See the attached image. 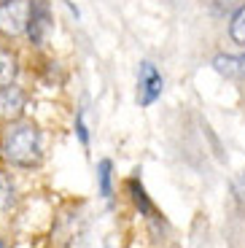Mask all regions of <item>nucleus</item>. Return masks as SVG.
<instances>
[{
  "mask_svg": "<svg viewBox=\"0 0 245 248\" xmlns=\"http://www.w3.org/2000/svg\"><path fill=\"white\" fill-rule=\"evenodd\" d=\"M0 151L16 168H32V165L41 162V135H38V130L32 124L16 119L3 132Z\"/></svg>",
  "mask_w": 245,
  "mask_h": 248,
  "instance_id": "1",
  "label": "nucleus"
},
{
  "mask_svg": "<svg viewBox=\"0 0 245 248\" xmlns=\"http://www.w3.org/2000/svg\"><path fill=\"white\" fill-rule=\"evenodd\" d=\"M30 3L32 0H6L0 6V32L6 38H16L22 32H27Z\"/></svg>",
  "mask_w": 245,
  "mask_h": 248,
  "instance_id": "2",
  "label": "nucleus"
},
{
  "mask_svg": "<svg viewBox=\"0 0 245 248\" xmlns=\"http://www.w3.org/2000/svg\"><path fill=\"white\" fill-rule=\"evenodd\" d=\"M51 30V8L46 0H32L30 3V22H27V35L35 46H41L46 41Z\"/></svg>",
  "mask_w": 245,
  "mask_h": 248,
  "instance_id": "3",
  "label": "nucleus"
},
{
  "mask_svg": "<svg viewBox=\"0 0 245 248\" xmlns=\"http://www.w3.org/2000/svg\"><path fill=\"white\" fill-rule=\"evenodd\" d=\"M138 100H140V106H151L153 100L162 94V76L159 70L153 68L151 62H140V73H138Z\"/></svg>",
  "mask_w": 245,
  "mask_h": 248,
  "instance_id": "4",
  "label": "nucleus"
},
{
  "mask_svg": "<svg viewBox=\"0 0 245 248\" xmlns=\"http://www.w3.org/2000/svg\"><path fill=\"white\" fill-rule=\"evenodd\" d=\"M25 106H27V94L22 87L11 84V87L0 89V113H3L8 122H16V119L25 113Z\"/></svg>",
  "mask_w": 245,
  "mask_h": 248,
  "instance_id": "5",
  "label": "nucleus"
},
{
  "mask_svg": "<svg viewBox=\"0 0 245 248\" xmlns=\"http://www.w3.org/2000/svg\"><path fill=\"white\" fill-rule=\"evenodd\" d=\"M213 68L218 70L224 78L243 81L245 78V54H221V57H215Z\"/></svg>",
  "mask_w": 245,
  "mask_h": 248,
  "instance_id": "6",
  "label": "nucleus"
},
{
  "mask_svg": "<svg viewBox=\"0 0 245 248\" xmlns=\"http://www.w3.org/2000/svg\"><path fill=\"white\" fill-rule=\"evenodd\" d=\"M19 76V60L16 54H11L8 49H0V89L16 84Z\"/></svg>",
  "mask_w": 245,
  "mask_h": 248,
  "instance_id": "7",
  "label": "nucleus"
},
{
  "mask_svg": "<svg viewBox=\"0 0 245 248\" xmlns=\"http://www.w3.org/2000/svg\"><path fill=\"white\" fill-rule=\"evenodd\" d=\"M229 32H232V41L240 46H245V6L240 8L232 16V25H229Z\"/></svg>",
  "mask_w": 245,
  "mask_h": 248,
  "instance_id": "8",
  "label": "nucleus"
},
{
  "mask_svg": "<svg viewBox=\"0 0 245 248\" xmlns=\"http://www.w3.org/2000/svg\"><path fill=\"white\" fill-rule=\"evenodd\" d=\"M129 194H132V200H135V205H138V208H140L143 213H153L151 202H148V197H146V189H143V186L138 184L135 178L129 181Z\"/></svg>",
  "mask_w": 245,
  "mask_h": 248,
  "instance_id": "9",
  "label": "nucleus"
},
{
  "mask_svg": "<svg viewBox=\"0 0 245 248\" xmlns=\"http://www.w3.org/2000/svg\"><path fill=\"white\" fill-rule=\"evenodd\" d=\"M110 170H113L110 159H103V162H100L97 175H100V192H103L105 200H110V194H113V189H110Z\"/></svg>",
  "mask_w": 245,
  "mask_h": 248,
  "instance_id": "10",
  "label": "nucleus"
},
{
  "mask_svg": "<svg viewBox=\"0 0 245 248\" xmlns=\"http://www.w3.org/2000/svg\"><path fill=\"white\" fill-rule=\"evenodd\" d=\"M14 205V184L6 173H0V211H8Z\"/></svg>",
  "mask_w": 245,
  "mask_h": 248,
  "instance_id": "11",
  "label": "nucleus"
},
{
  "mask_svg": "<svg viewBox=\"0 0 245 248\" xmlns=\"http://www.w3.org/2000/svg\"><path fill=\"white\" fill-rule=\"evenodd\" d=\"M76 132H78V140L86 146V143H89V135H86V124H84V116H81V113H78V122H76Z\"/></svg>",
  "mask_w": 245,
  "mask_h": 248,
  "instance_id": "12",
  "label": "nucleus"
},
{
  "mask_svg": "<svg viewBox=\"0 0 245 248\" xmlns=\"http://www.w3.org/2000/svg\"><path fill=\"white\" fill-rule=\"evenodd\" d=\"M234 194H237L240 202H245V173L240 175L237 181H234Z\"/></svg>",
  "mask_w": 245,
  "mask_h": 248,
  "instance_id": "13",
  "label": "nucleus"
},
{
  "mask_svg": "<svg viewBox=\"0 0 245 248\" xmlns=\"http://www.w3.org/2000/svg\"><path fill=\"white\" fill-rule=\"evenodd\" d=\"M0 248H8V246H6V243H3V240H0Z\"/></svg>",
  "mask_w": 245,
  "mask_h": 248,
  "instance_id": "14",
  "label": "nucleus"
},
{
  "mask_svg": "<svg viewBox=\"0 0 245 248\" xmlns=\"http://www.w3.org/2000/svg\"><path fill=\"white\" fill-rule=\"evenodd\" d=\"M3 3H6V0H0V6H3Z\"/></svg>",
  "mask_w": 245,
  "mask_h": 248,
  "instance_id": "15",
  "label": "nucleus"
}]
</instances>
